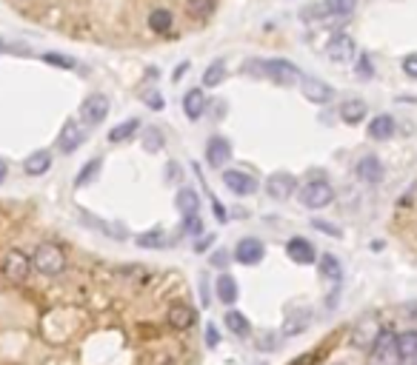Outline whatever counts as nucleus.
<instances>
[{
	"mask_svg": "<svg viewBox=\"0 0 417 365\" xmlns=\"http://www.w3.org/2000/svg\"><path fill=\"white\" fill-rule=\"evenodd\" d=\"M246 69L251 71V75H263V78H269L272 83H277V86H294V83H300V69L294 66V63H289V60H283V57H272V60H251V63H246Z\"/></svg>",
	"mask_w": 417,
	"mask_h": 365,
	"instance_id": "obj_1",
	"label": "nucleus"
},
{
	"mask_svg": "<svg viewBox=\"0 0 417 365\" xmlns=\"http://www.w3.org/2000/svg\"><path fill=\"white\" fill-rule=\"evenodd\" d=\"M32 265L46 277H57L66 269V254L55 246V242H40L32 254Z\"/></svg>",
	"mask_w": 417,
	"mask_h": 365,
	"instance_id": "obj_2",
	"label": "nucleus"
},
{
	"mask_svg": "<svg viewBox=\"0 0 417 365\" xmlns=\"http://www.w3.org/2000/svg\"><path fill=\"white\" fill-rule=\"evenodd\" d=\"M403 357H400V348H398V334L391 331H383L375 346L369 348V365H400Z\"/></svg>",
	"mask_w": 417,
	"mask_h": 365,
	"instance_id": "obj_3",
	"label": "nucleus"
},
{
	"mask_svg": "<svg viewBox=\"0 0 417 365\" xmlns=\"http://www.w3.org/2000/svg\"><path fill=\"white\" fill-rule=\"evenodd\" d=\"M332 200H335V188L326 180H312V183L303 186V191H300V203H303L306 208H312V211L332 206Z\"/></svg>",
	"mask_w": 417,
	"mask_h": 365,
	"instance_id": "obj_4",
	"label": "nucleus"
},
{
	"mask_svg": "<svg viewBox=\"0 0 417 365\" xmlns=\"http://www.w3.org/2000/svg\"><path fill=\"white\" fill-rule=\"evenodd\" d=\"M109 109H112V103H109L106 94H89L86 100H83V106H80L83 123L86 126H100L103 120L109 117Z\"/></svg>",
	"mask_w": 417,
	"mask_h": 365,
	"instance_id": "obj_5",
	"label": "nucleus"
},
{
	"mask_svg": "<svg viewBox=\"0 0 417 365\" xmlns=\"http://www.w3.org/2000/svg\"><path fill=\"white\" fill-rule=\"evenodd\" d=\"M86 123H78V120H66V126H63V132H60V137H57V149L63 152V154H75L80 145L86 143Z\"/></svg>",
	"mask_w": 417,
	"mask_h": 365,
	"instance_id": "obj_6",
	"label": "nucleus"
},
{
	"mask_svg": "<svg viewBox=\"0 0 417 365\" xmlns=\"http://www.w3.org/2000/svg\"><path fill=\"white\" fill-rule=\"evenodd\" d=\"M380 334H383V328H380V323H378L375 317H363V320H357L355 328H352V346H355V348H372L375 339H378Z\"/></svg>",
	"mask_w": 417,
	"mask_h": 365,
	"instance_id": "obj_7",
	"label": "nucleus"
},
{
	"mask_svg": "<svg viewBox=\"0 0 417 365\" xmlns=\"http://www.w3.org/2000/svg\"><path fill=\"white\" fill-rule=\"evenodd\" d=\"M294 188H297V180H294V175H289V172H274L269 180H266V194L272 200H289L292 194H294Z\"/></svg>",
	"mask_w": 417,
	"mask_h": 365,
	"instance_id": "obj_8",
	"label": "nucleus"
},
{
	"mask_svg": "<svg viewBox=\"0 0 417 365\" xmlns=\"http://www.w3.org/2000/svg\"><path fill=\"white\" fill-rule=\"evenodd\" d=\"M300 91H303V97L306 100H312V103H317V106H323V103H329L332 97H335V89L329 86V83H323V80H317V78H300Z\"/></svg>",
	"mask_w": 417,
	"mask_h": 365,
	"instance_id": "obj_9",
	"label": "nucleus"
},
{
	"mask_svg": "<svg viewBox=\"0 0 417 365\" xmlns=\"http://www.w3.org/2000/svg\"><path fill=\"white\" fill-rule=\"evenodd\" d=\"M355 175H357V180L363 186H378L383 180V163H380V157H375V154L360 157L357 166H355Z\"/></svg>",
	"mask_w": 417,
	"mask_h": 365,
	"instance_id": "obj_10",
	"label": "nucleus"
},
{
	"mask_svg": "<svg viewBox=\"0 0 417 365\" xmlns=\"http://www.w3.org/2000/svg\"><path fill=\"white\" fill-rule=\"evenodd\" d=\"M223 183H226L229 191H235L238 197H249V194L258 191V180H254L251 175H246V172H238V168L223 172Z\"/></svg>",
	"mask_w": 417,
	"mask_h": 365,
	"instance_id": "obj_11",
	"label": "nucleus"
},
{
	"mask_svg": "<svg viewBox=\"0 0 417 365\" xmlns=\"http://www.w3.org/2000/svg\"><path fill=\"white\" fill-rule=\"evenodd\" d=\"M29 269H32V260L23 254V251H9L6 257H3V274L9 277V280H15V283H23L29 277Z\"/></svg>",
	"mask_w": 417,
	"mask_h": 365,
	"instance_id": "obj_12",
	"label": "nucleus"
},
{
	"mask_svg": "<svg viewBox=\"0 0 417 365\" xmlns=\"http://www.w3.org/2000/svg\"><path fill=\"white\" fill-rule=\"evenodd\" d=\"M266 249H263V242L260 240H254V237H243L238 242V249H235V260L240 265H258L263 260Z\"/></svg>",
	"mask_w": 417,
	"mask_h": 365,
	"instance_id": "obj_13",
	"label": "nucleus"
},
{
	"mask_svg": "<svg viewBox=\"0 0 417 365\" xmlns=\"http://www.w3.org/2000/svg\"><path fill=\"white\" fill-rule=\"evenodd\" d=\"M355 52H357V46H355V40L349 35H335L329 40V46H326V55L335 63H349L355 57Z\"/></svg>",
	"mask_w": 417,
	"mask_h": 365,
	"instance_id": "obj_14",
	"label": "nucleus"
},
{
	"mask_svg": "<svg viewBox=\"0 0 417 365\" xmlns=\"http://www.w3.org/2000/svg\"><path fill=\"white\" fill-rule=\"evenodd\" d=\"M231 160V145L226 137H208L206 143V163L212 168H223Z\"/></svg>",
	"mask_w": 417,
	"mask_h": 365,
	"instance_id": "obj_15",
	"label": "nucleus"
},
{
	"mask_svg": "<svg viewBox=\"0 0 417 365\" xmlns=\"http://www.w3.org/2000/svg\"><path fill=\"white\" fill-rule=\"evenodd\" d=\"M166 320H169V326H172L175 331H186V328L195 326L197 314H195V308L186 305V303H172L169 311H166Z\"/></svg>",
	"mask_w": 417,
	"mask_h": 365,
	"instance_id": "obj_16",
	"label": "nucleus"
},
{
	"mask_svg": "<svg viewBox=\"0 0 417 365\" xmlns=\"http://www.w3.org/2000/svg\"><path fill=\"white\" fill-rule=\"evenodd\" d=\"M286 251H289V257H292L297 265H312V262L317 260L314 246H312L309 240H303V237H292V240L286 242Z\"/></svg>",
	"mask_w": 417,
	"mask_h": 365,
	"instance_id": "obj_17",
	"label": "nucleus"
},
{
	"mask_svg": "<svg viewBox=\"0 0 417 365\" xmlns=\"http://www.w3.org/2000/svg\"><path fill=\"white\" fill-rule=\"evenodd\" d=\"M49 168H52V152H46V149L32 152L26 160H23V172L29 177H43Z\"/></svg>",
	"mask_w": 417,
	"mask_h": 365,
	"instance_id": "obj_18",
	"label": "nucleus"
},
{
	"mask_svg": "<svg viewBox=\"0 0 417 365\" xmlns=\"http://www.w3.org/2000/svg\"><path fill=\"white\" fill-rule=\"evenodd\" d=\"M340 120L343 123H349V126H357V123H363V117L369 114V106L363 103V100H357V97H349V100H343L340 103Z\"/></svg>",
	"mask_w": 417,
	"mask_h": 365,
	"instance_id": "obj_19",
	"label": "nucleus"
},
{
	"mask_svg": "<svg viewBox=\"0 0 417 365\" xmlns=\"http://www.w3.org/2000/svg\"><path fill=\"white\" fill-rule=\"evenodd\" d=\"M183 112H186L189 120H200L206 112V94L200 89H189L183 94Z\"/></svg>",
	"mask_w": 417,
	"mask_h": 365,
	"instance_id": "obj_20",
	"label": "nucleus"
},
{
	"mask_svg": "<svg viewBox=\"0 0 417 365\" xmlns=\"http://www.w3.org/2000/svg\"><path fill=\"white\" fill-rule=\"evenodd\" d=\"M395 117L391 114H378L372 123H369V137L372 140H389V137H395Z\"/></svg>",
	"mask_w": 417,
	"mask_h": 365,
	"instance_id": "obj_21",
	"label": "nucleus"
},
{
	"mask_svg": "<svg viewBox=\"0 0 417 365\" xmlns=\"http://www.w3.org/2000/svg\"><path fill=\"white\" fill-rule=\"evenodd\" d=\"M215 291H218V300L223 303V305H231L238 300V283H235V277H231L229 271H223L218 280H215Z\"/></svg>",
	"mask_w": 417,
	"mask_h": 365,
	"instance_id": "obj_22",
	"label": "nucleus"
},
{
	"mask_svg": "<svg viewBox=\"0 0 417 365\" xmlns=\"http://www.w3.org/2000/svg\"><path fill=\"white\" fill-rule=\"evenodd\" d=\"M320 274H323V280L332 283V285L337 288V285H340V280H343L340 260H337L335 254H323V257H320Z\"/></svg>",
	"mask_w": 417,
	"mask_h": 365,
	"instance_id": "obj_23",
	"label": "nucleus"
},
{
	"mask_svg": "<svg viewBox=\"0 0 417 365\" xmlns=\"http://www.w3.org/2000/svg\"><path fill=\"white\" fill-rule=\"evenodd\" d=\"M226 80V60H212L203 69V89H218Z\"/></svg>",
	"mask_w": 417,
	"mask_h": 365,
	"instance_id": "obj_24",
	"label": "nucleus"
},
{
	"mask_svg": "<svg viewBox=\"0 0 417 365\" xmlns=\"http://www.w3.org/2000/svg\"><path fill=\"white\" fill-rule=\"evenodd\" d=\"M215 9H218V0H186V15L197 23L208 20L215 15Z\"/></svg>",
	"mask_w": 417,
	"mask_h": 365,
	"instance_id": "obj_25",
	"label": "nucleus"
},
{
	"mask_svg": "<svg viewBox=\"0 0 417 365\" xmlns=\"http://www.w3.org/2000/svg\"><path fill=\"white\" fill-rule=\"evenodd\" d=\"M175 203H177V211L183 217H192V214L200 211V197H197V191H192V188H180Z\"/></svg>",
	"mask_w": 417,
	"mask_h": 365,
	"instance_id": "obj_26",
	"label": "nucleus"
},
{
	"mask_svg": "<svg viewBox=\"0 0 417 365\" xmlns=\"http://www.w3.org/2000/svg\"><path fill=\"white\" fill-rule=\"evenodd\" d=\"M137 132H141V120L132 117V120H126V123L114 126V129L109 132V143H126V140H132Z\"/></svg>",
	"mask_w": 417,
	"mask_h": 365,
	"instance_id": "obj_27",
	"label": "nucleus"
},
{
	"mask_svg": "<svg viewBox=\"0 0 417 365\" xmlns=\"http://www.w3.org/2000/svg\"><path fill=\"white\" fill-rule=\"evenodd\" d=\"M149 26H152V32H157V35H169L172 26H175V17H172L169 9H154V12L149 15Z\"/></svg>",
	"mask_w": 417,
	"mask_h": 365,
	"instance_id": "obj_28",
	"label": "nucleus"
},
{
	"mask_svg": "<svg viewBox=\"0 0 417 365\" xmlns=\"http://www.w3.org/2000/svg\"><path fill=\"white\" fill-rule=\"evenodd\" d=\"M309 317L312 314L303 308V311H297V314H292V317L283 323V334L286 337H294V334H303L306 328H309Z\"/></svg>",
	"mask_w": 417,
	"mask_h": 365,
	"instance_id": "obj_29",
	"label": "nucleus"
},
{
	"mask_svg": "<svg viewBox=\"0 0 417 365\" xmlns=\"http://www.w3.org/2000/svg\"><path fill=\"white\" fill-rule=\"evenodd\" d=\"M134 242H137L141 249H163L169 240H166V234L160 231V229H152V231L137 234V237H134Z\"/></svg>",
	"mask_w": 417,
	"mask_h": 365,
	"instance_id": "obj_30",
	"label": "nucleus"
},
{
	"mask_svg": "<svg viewBox=\"0 0 417 365\" xmlns=\"http://www.w3.org/2000/svg\"><path fill=\"white\" fill-rule=\"evenodd\" d=\"M100 168H103V160L100 157H91L83 168H80V175H78V180H75V186H89V183H95L98 180V175H100Z\"/></svg>",
	"mask_w": 417,
	"mask_h": 365,
	"instance_id": "obj_31",
	"label": "nucleus"
},
{
	"mask_svg": "<svg viewBox=\"0 0 417 365\" xmlns=\"http://www.w3.org/2000/svg\"><path fill=\"white\" fill-rule=\"evenodd\" d=\"M226 328L235 334V337H246L249 331H251V326H249V320L243 317L240 311H226Z\"/></svg>",
	"mask_w": 417,
	"mask_h": 365,
	"instance_id": "obj_32",
	"label": "nucleus"
},
{
	"mask_svg": "<svg viewBox=\"0 0 417 365\" xmlns=\"http://www.w3.org/2000/svg\"><path fill=\"white\" fill-rule=\"evenodd\" d=\"M398 348H400V357H403V359L417 357V331H403V334H398Z\"/></svg>",
	"mask_w": 417,
	"mask_h": 365,
	"instance_id": "obj_33",
	"label": "nucleus"
},
{
	"mask_svg": "<svg viewBox=\"0 0 417 365\" xmlns=\"http://www.w3.org/2000/svg\"><path fill=\"white\" fill-rule=\"evenodd\" d=\"M143 149H146V152H160V149H163V132L154 129V126H149V129L143 132Z\"/></svg>",
	"mask_w": 417,
	"mask_h": 365,
	"instance_id": "obj_34",
	"label": "nucleus"
},
{
	"mask_svg": "<svg viewBox=\"0 0 417 365\" xmlns=\"http://www.w3.org/2000/svg\"><path fill=\"white\" fill-rule=\"evenodd\" d=\"M326 6H329V15H332V17H346V15L355 12L357 0H326Z\"/></svg>",
	"mask_w": 417,
	"mask_h": 365,
	"instance_id": "obj_35",
	"label": "nucleus"
},
{
	"mask_svg": "<svg viewBox=\"0 0 417 365\" xmlns=\"http://www.w3.org/2000/svg\"><path fill=\"white\" fill-rule=\"evenodd\" d=\"M300 17H303L306 23H314V20H323V17H332V15H329V6H326V0H323V3H314V6H306L303 12H300Z\"/></svg>",
	"mask_w": 417,
	"mask_h": 365,
	"instance_id": "obj_36",
	"label": "nucleus"
},
{
	"mask_svg": "<svg viewBox=\"0 0 417 365\" xmlns=\"http://www.w3.org/2000/svg\"><path fill=\"white\" fill-rule=\"evenodd\" d=\"M141 100H143V103H146L152 112H160V109L166 106L163 94H160V91H154V89H146V91H141Z\"/></svg>",
	"mask_w": 417,
	"mask_h": 365,
	"instance_id": "obj_37",
	"label": "nucleus"
},
{
	"mask_svg": "<svg viewBox=\"0 0 417 365\" xmlns=\"http://www.w3.org/2000/svg\"><path fill=\"white\" fill-rule=\"evenodd\" d=\"M183 231H186L189 237H200V234H203V220H200L197 214L183 217Z\"/></svg>",
	"mask_w": 417,
	"mask_h": 365,
	"instance_id": "obj_38",
	"label": "nucleus"
},
{
	"mask_svg": "<svg viewBox=\"0 0 417 365\" xmlns=\"http://www.w3.org/2000/svg\"><path fill=\"white\" fill-rule=\"evenodd\" d=\"M357 78H360V80H372V78H375V69H372V60H369V55H360V57H357Z\"/></svg>",
	"mask_w": 417,
	"mask_h": 365,
	"instance_id": "obj_39",
	"label": "nucleus"
},
{
	"mask_svg": "<svg viewBox=\"0 0 417 365\" xmlns=\"http://www.w3.org/2000/svg\"><path fill=\"white\" fill-rule=\"evenodd\" d=\"M43 60H46V63H52V66H60V69H72V66H75V60H72V57H66V55H55V52L43 55Z\"/></svg>",
	"mask_w": 417,
	"mask_h": 365,
	"instance_id": "obj_40",
	"label": "nucleus"
},
{
	"mask_svg": "<svg viewBox=\"0 0 417 365\" xmlns=\"http://www.w3.org/2000/svg\"><path fill=\"white\" fill-rule=\"evenodd\" d=\"M274 346H277V337H274V334H269V331H260V334H258V348H260V351H272Z\"/></svg>",
	"mask_w": 417,
	"mask_h": 365,
	"instance_id": "obj_41",
	"label": "nucleus"
},
{
	"mask_svg": "<svg viewBox=\"0 0 417 365\" xmlns=\"http://www.w3.org/2000/svg\"><path fill=\"white\" fill-rule=\"evenodd\" d=\"M403 71H406V78L417 80V55H409V57H403Z\"/></svg>",
	"mask_w": 417,
	"mask_h": 365,
	"instance_id": "obj_42",
	"label": "nucleus"
},
{
	"mask_svg": "<svg viewBox=\"0 0 417 365\" xmlns=\"http://www.w3.org/2000/svg\"><path fill=\"white\" fill-rule=\"evenodd\" d=\"M80 217H83L86 223H91V226H98V229H100L103 234H112V226H109V223H103V220H98L95 214H86V211H80Z\"/></svg>",
	"mask_w": 417,
	"mask_h": 365,
	"instance_id": "obj_43",
	"label": "nucleus"
},
{
	"mask_svg": "<svg viewBox=\"0 0 417 365\" xmlns=\"http://www.w3.org/2000/svg\"><path fill=\"white\" fill-rule=\"evenodd\" d=\"M312 226H314L317 231H323V234H329V237H340V229L332 226V223H326V220H314Z\"/></svg>",
	"mask_w": 417,
	"mask_h": 365,
	"instance_id": "obj_44",
	"label": "nucleus"
},
{
	"mask_svg": "<svg viewBox=\"0 0 417 365\" xmlns=\"http://www.w3.org/2000/svg\"><path fill=\"white\" fill-rule=\"evenodd\" d=\"M218 343H220L218 328H215V326H206V346H208V348H218Z\"/></svg>",
	"mask_w": 417,
	"mask_h": 365,
	"instance_id": "obj_45",
	"label": "nucleus"
},
{
	"mask_svg": "<svg viewBox=\"0 0 417 365\" xmlns=\"http://www.w3.org/2000/svg\"><path fill=\"white\" fill-rule=\"evenodd\" d=\"M212 265H215V269H223V271H226L229 254H226V251H215V254H212Z\"/></svg>",
	"mask_w": 417,
	"mask_h": 365,
	"instance_id": "obj_46",
	"label": "nucleus"
},
{
	"mask_svg": "<svg viewBox=\"0 0 417 365\" xmlns=\"http://www.w3.org/2000/svg\"><path fill=\"white\" fill-rule=\"evenodd\" d=\"M200 300H203V305H208V280H206V274H203V280H200Z\"/></svg>",
	"mask_w": 417,
	"mask_h": 365,
	"instance_id": "obj_47",
	"label": "nucleus"
},
{
	"mask_svg": "<svg viewBox=\"0 0 417 365\" xmlns=\"http://www.w3.org/2000/svg\"><path fill=\"white\" fill-rule=\"evenodd\" d=\"M317 359V354H306V357H297V359H292L289 365H312Z\"/></svg>",
	"mask_w": 417,
	"mask_h": 365,
	"instance_id": "obj_48",
	"label": "nucleus"
},
{
	"mask_svg": "<svg viewBox=\"0 0 417 365\" xmlns=\"http://www.w3.org/2000/svg\"><path fill=\"white\" fill-rule=\"evenodd\" d=\"M212 242H215V237H203V240H197V246H195V251H200V254H203V251H206L208 246H212Z\"/></svg>",
	"mask_w": 417,
	"mask_h": 365,
	"instance_id": "obj_49",
	"label": "nucleus"
},
{
	"mask_svg": "<svg viewBox=\"0 0 417 365\" xmlns=\"http://www.w3.org/2000/svg\"><path fill=\"white\" fill-rule=\"evenodd\" d=\"M212 206H215V217H218L220 223H226V211H223V206H220V203H218L215 197H212Z\"/></svg>",
	"mask_w": 417,
	"mask_h": 365,
	"instance_id": "obj_50",
	"label": "nucleus"
},
{
	"mask_svg": "<svg viewBox=\"0 0 417 365\" xmlns=\"http://www.w3.org/2000/svg\"><path fill=\"white\" fill-rule=\"evenodd\" d=\"M186 69H189V63H180V66L175 69V75H172V78H175V80H180L183 75H186Z\"/></svg>",
	"mask_w": 417,
	"mask_h": 365,
	"instance_id": "obj_51",
	"label": "nucleus"
},
{
	"mask_svg": "<svg viewBox=\"0 0 417 365\" xmlns=\"http://www.w3.org/2000/svg\"><path fill=\"white\" fill-rule=\"evenodd\" d=\"M6 175H9V166H6V160H3V157H0V183L6 180Z\"/></svg>",
	"mask_w": 417,
	"mask_h": 365,
	"instance_id": "obj_52",
	"label": "nucleus"
}]
</instances>
